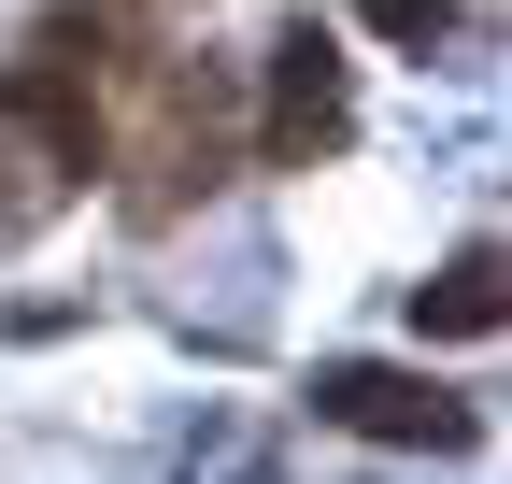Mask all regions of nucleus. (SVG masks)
<instances>
[{
    "instance_id": "obj_3",
    "label": "nucleus",
    "mask_w": 512,
    "mask_h": 484,
    "mask_svg": "<svg viewBox=\"0 0 512 484\" xmlns=\"http://www.w3.org/2000/svg\"><path fill=\"white\" fill-rule=\"evenodd\" d=\"M313 413H328V428H356V442H427V456L470 442V399H441L427 371H370V356L313 371Z\"/></svg>"
},
{
    "instance_id": "obj_2",
    "label": "nucleus",
    "mask_w": 512,
    "mask_h": 484,
    "mask_svg": "<svg viewBox=\"0 0 512 484\" xmlns=\"http://www.w3.org/2000/svg\"><path fill=\"white\" fill-rule=\"evenodd\" d=\"M342 129H356V72H342V43H328V29H285V43H271V100H256L271 171L342 157Z\"/></svg>"
},
{
    "instance_id": "obj_4",
    "label": "nucleus",
    "mask_w": 512,
    "mask_h": 484,
    "mask_svg": "<svg viewBox=\"0 0 512 484\" xmlns=\"http://www.w3.org/2000/svg\"><path fill=\"white\" fill-rule=\"evenodd\" d=\"M413 314H427L441 342H484V328H498V242H456V257L413 285Z\"/></svg>"
},
{
    "instance_id": "obj_1",
    "label": "nucleus",
    "mask_w": 512,
    "mask_h": 484,
    "mask_svg": "<svg viewBox=\"0 0 512 484\" xmlns=\"http://www.w3.org/2000/svg\"><path fill=\"white\" fill-rule=\"evenodd\" d=\"M86 171H100V100L43 43V57L0 72V228H43L57 200H86Z\"/></svg>"
},
{
    "instance_id": "obj_5",
    "label": "nucleus",
    "mask_w": 512,
    "mask_h": 484,
    "mask_svg": "<svg viewBox=\"0 0 512 484\" xmlns=\"http://www.w3.org/2000/svg\"><path fill=\"white\" fill-rule=\"evenodd\" d=\"M370 29H384V43H441L456 15H441V0H370Z\"/></svg>"
}]
</instances>
